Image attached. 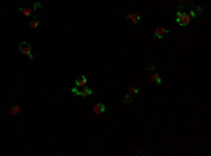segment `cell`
Listing matches in <instances>:
<instances>
[{
	"label": "cell",
	"instance_id": "10",
	"mask_svg": "<svg viewBox=\"0 0 211 156\" xmlns=\"http://www.w3.org/2000/svg\"><path fill=\"white\" fill-rule=\"evenodd\" d=\"M151 80H152V83L153 84H158V86L162 83V79H160V76H159L158 72H155L152 76H151Z\"/></svg>",
	"mask_w": 211,
	"mask_h": 156
},
{
	"label": "cell",
	"instance_id": "3",
	"mask_svg": "<svg viewBox=\"0 0 211 156\" xmlns=\"http://www.w3.org/2000/svg\"><path fill=\"white\" fill-rule=\"evenodd\" d=\"M92 94H93V89H90V87H87V86L80 87V90H79V97H83L86 100H87Z\"/></svg>",
	"mask_w": 211,
	"mask_h": 156
},
{
	"label": "cell",
	"instance_id": "20",
	"mask_svg": "<svg viewBox=\"0 0 211 156\" xmlns=\"http://www.w3.org/2000/svg\"><path fill=\"white\" fill-rule=\"evenodd\" d=\"M180 3H186V1H187V0H179Z\"/></svg>",
	"mask_w": 211,
	"mask_h": 156
},
{
	"label": "cell",
	"instance_id": "1",
	"mask_svg": "<svg viewBox=\"0 0 211 156\" xmlns=\"http://www.w3.org/2000/svg\"><path fill=\"white\" fill-rule=\"evenodd\" d=\"M190 21H191V17L189 16V13H186V11H177L176 13V23L179 24L180 27H186V25H189Z\"/></svg>",
	"mask_w": 211,
	"mask_h": 156
},
{
	"label": "cell",
	"instance_id": "13",
	"mask_svg": "<svg viewBox=\"0 0 211 156\" xmlns=\"http://www.w3.org/2000/svg\"><path fill=\"white\" fill-rule=\"evenodd\" d=\"M132 100H134L132 96H131V94H127V96H124V99H123V103L124 104H131L132 103Z\"/></svg>",
	"mask_w": 211,
	"mask_h": 156
},
{
	"label": "cell",
	"instance_id": "14",
	"mask_svg": "<svg viewBox=\"0 0 211 156\" xmlns=\"http://www.w3.org/2000/svg\"><path fill=\"white\" fill-rule=\"evenodd\" d=\"M40 9H42V3H41V1H35V3H34L32 10L35 11V10H40Z\"/></svg>",
	"mask_w": 211,
	"mask_h": 156
},
{
	"label": "cell",
	"instance_id": "15",
	"mask_svg": "<svg viewBox=\"0 0 211 156\" xmlns=\"http://www.w3.org/2000/svg\"><path fill=\"white\" fill-rule=\"evenodd\" d=\"M145 70H155V65L153 63H147L145 65Z\"/></svg>",
	"mask_w": 211,
	"mask_h": 156
},
{
	"label": "cell",
	"instance_id": "12",
	"mask_svg": "<svg viewBox=\"0 0 211 156\" xmlns=\"http://www.w3.org/2000/svg\"><path fill=\"white\" fill-rule=\"evenodd\" d=\"M28 24H30V27H31V28H37V27L40 25V17L34 16V18H32V20H30V23H28Z\"/></svg>",
	"mask_w": 211,
	"mask_h": 156
},
{
	"label": "cell",
	"instance_id": "18",
	"mask_svg": "<svg viewBox=\"0 0 211 156\" xmlns=\"http://www.w3.org/2000/svg\"><path fill=\"white\" fill-rule=\"evenodd\" d=\"M71 92H72L75 96H79V87H76V86H75V87H72V89H71Z\"/></svg>",
	"mask_w": 211,
	"mask_h": 156
},
{
	"label": "cell",
	"instance_id": "17",
	"mask_svg": "<svg viewBox=\"0 0 211 156\" xmlns=\"http://www.w3.org/2000/svg\"><path fill=\"white\" fill-rule=\"evenodd\" d=\"M189 16H190V17H191V18H196V17H197V13H196V11L193 10V9H190V11H189Z\"/></svg>",
	"mask_w": 211,
	"mask_h": 156
},
{
	"label": "cell",
	"instance_id": "6",
	"mask_svg": "<svg viewBox=\"0 0 211 156\" xmlns=\"http://www.w3.org/2000/svg\"><path fill=\"white\" fill-rule=\"evenodd\" d=\"M105 111V105L103 103H97L95 104V107H93V113H95L96 115H99V114H103Z\"/></svg>",
	"mask_w": 211,
	"mask_h": 156
},
{
	"label": "cell",
	"instance_id": "8",
	"mask_svg": "<svg viewBox=\"0 0 211 156\" xmlns=\"http://www.w3.org/2000/svg\"><path fill=\"white\" fill-rule=\"evenodd\" d=\"M139 93V84H129V87H128V94H131V96H135V94Z\"/></svg>",
	"mask_w": 211,
	"mask_h": 156
},
{
	"label": "cell",
	"instance_id": "5",
	"mask_svg": "<svg viewBox=\"0 0 211 156\" xmlns=\"http://www.w3.org/2000/svg\"><path fill=\"white\" fill-rule=\"evenodd\" d=\"M166 34H169L168 28H166V27H162V25H159L158 28L155 30V34H153V35H155L158 40H162V38H163Z\"/></svg>",
	"mask_w": 211,
	"mask_h": 156
},
{
	"label": "cell",
	"instance_id": "4",
	"mask_svg": "<svg viewBox=\"0 0 211 156\" xmlns=\"http://www.w3.org/2000/svg\"><path fill=\"white\" fill-rule=\"evenodd\" d=\"M18 48H20V52L21 53H24V55H27V56H28V55H30V53H31V45H30V44H28V42H20V45H18Z\"/></svg>",
	"mask_w": 211,
	"mask_h": 156
},
{
	"label": "cell",
	"instance_id": "9",
	"mask_svg": "<svg viewBox=\"0 0 211 156\" xmlns=\"http://www.w3.org/2000/svg\"><path fill=\"white\" fill-rule=\"evenodd\" d=\"M32 11H34L32 7H20V9H18V13L23 14V16H25V17H30Z\"/></svg>",
	"mask_w": 211,
	"mask_h": 156
},
{
	"label": "cell",
	"instance_id": "19",
	"mask_svg": "<svg viewBox=\"0 0 211 156\" xmlns=\"http://www.w3.org/2000/svg\"><path fill=\"white\" fill-rule=\"evenodd\" d=\"M196 10L199 11V13H203V7L201 6H196Z\"/></svg>",
	"mask_w": 211,
	"mask_h": 156
},
{
	"label": "cell",
	"instance_id": "7",
	"mask_svg": "<svg viewBox=\"0 0 211 156\" xmlns=\"http://www.w3.org/2000/svg\"><path fill=\"white\" fill-rule=\"evenodd\" d=\"M128 20H129V23H132V24H138L139 20H141V17H139V14H137V13H129L128 14Z\"/></svg>",
	"mask_w": 211,
	"mask_h": 156
},
{
	"label": "cell",
	"instance_id": "11",
	"mask_svg": "<svg viewBox=\"0 0 211 156\" xmlns=\"http://www.w3.org/2000/svg\"><path fill=\"white\" fill-rule=\"evenodd\" d=\"M20 111H21V107L18 105V104H14V105H11L10 107V114L11 115H17Z\"/></svg>",
	"mask_w": 211,
	"mask_h": 156
},
{
	"label": "cell",
	"instance_id": "2",
	"mask_svg": "<svg viewBox=\"0 0 211 156\" xmlns=\"http://www.w3.org/2000/svg\"><path fill=\"white\" fill-rule=\"evenodd\" d=\"M75 86L76 87H84V86H87V77L84 76V75H79L76 79H75Z\"/></svg>",
	"mask_w": 211,
	"mask_h": 156
},
{
	"label": "cell",
	"instance_id": "16",
	"mask_svg": "<svg viewBox=\"0 0 211 156\" xmlns=\"http://www.w3.org/2000/svg\"><path fill=\"white\" fill-rule=\"evenodd\" d=\"M35 56H37V51H34V52L31 51V53L28 55V59H30V61H34V59H35Z\"/></svg>",
	"mask_w": 211,
	"mask_h": 156
}]
</instances>
